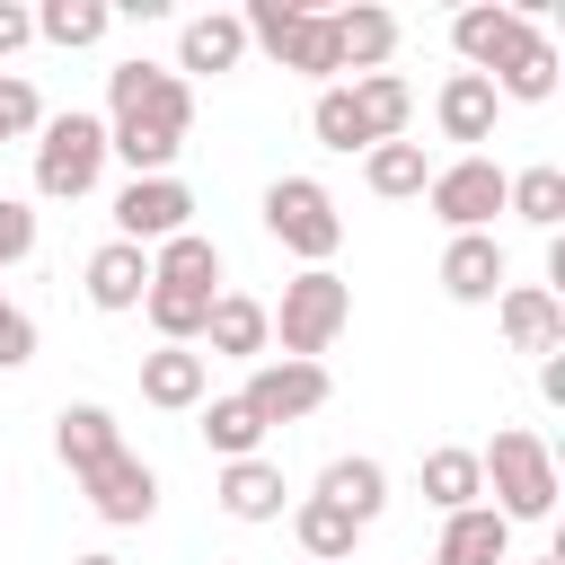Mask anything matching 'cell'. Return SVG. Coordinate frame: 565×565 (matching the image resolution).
Wrapping results in <instances>:
<instances>
[{
	"instance_id": "cell-8",
	"label": "cell",
	"mask_w": 565,
	"mask_h": 565,
	"mask_svg": "<svg viewBox=\"0 0 565 565\" xmlns=\"http://www.w3.org/2000/svg\"><path fill=\"white\" fill-rule=\"evenodd\" d=\"M433 212L450 221V238H468V230H486L494 212H503V168L486 159V150H468V159H450V168H433Z\"/></svg>"
},
{
	"instance_id": "cell-29",
	"label": "cell",
	"mask_w": 565,
	"mask_h": 565,
	"mask_svg": "<svg viewBox=\"0 0 565 565\" xmlns=\"http://www.w3.org/2000/svg\"><path fill=\"white\" fill-rule=\"evenodd\" d=\"M362 177H371V194H388V203H406V194L433 185L424 141H380V150H362Z\"/></svg>"
},
{
	"instance_id": "cell-14",
	"label": "cell",
	"mask_w": 565,
	"mask_h": 565,
	"mask_svg": "<svg viewBox=\"0 0 565 565\" xmlns=\"http://www.w3.org/2000/svg\"><path fill=\"white\" fill-rule=\"evenodd\" d=\"M503 556H512V521H503L494 503H468V512H450V521H441L433 565H503Z\"/></svg>"
},
{
	"instance_id": "cell-10",
	"label": "cell",
	"mask_w": 565,
	"mask_h": 565,
	"mask_svg": "<svg viewBox=\"0 0 565 565\" xmlns=\"http://www.w3.org/2000/svg\"><path fill=\"white\" fill-rule=\"evenodd\" d=\"M79 486H88L97 521H115V530H132V521H150V512H159V477H150V459H132V450L97 459Z\"/></svg>"
},
{
	"instance_id": "cell-32",
	"label": "cell",
	"mask_w": 565,
	"mask_h": 565,
	"mask_svg": "<svg viewBox=\"0 0 565 565\" xmlns=\"http://www.w3.org/2000/svg\"><path fill=\"white\" fill-rule=\"evenodd\" d=\"M106 26H115V9H106V0H44V9H35V35H44V44H62V53L97 44Z\"/></svg>"
},
{
	"instance_id": "cell-2",
	"label": "cell",
	"mask_w": 565,
	"mask_h": 565,
	"mask_svg": "<svg viewBox=\"0 0 565 565\" xmlns=\"http://www.w3.org/2000/svg\"><path fill=\"white\" fill-rule=\"evenodd\" d=\"M274 318V335H282V362H318L344 327H353V282L335 274V265H300L291 282H282V309H265Z\"/></svg>"
},
{
	"instance_id": "cell-17",
	"label": "cell",
	"mask_w": 565,
	"mask_h": 565,
	"mask_svg": "<svg viewBox=\"0 0 565 565\" xmlns=\"http://www.w3.org/2000/svg\"><path fill=\"white\" fill-rule=\"evenodd\" d=\"M203 388H212V362H203L194 344L141 353V397H150V406H203Z\"/></svg>"
},
{
	"instance_id": "cell-35",
	"label": "cell",
	"mask_w": 565,
	"mask_h": 565,
	"mask_svg": "<svg viewBox=\"0 0 565 565\" xmlns=\"http://www.w3.org/2000/svg\"><path fill=\"white\" fill-rule=\"evenodd\" d=\"M18 132H44V97L18 71H0V141H18Z\"/></svg>"
},
{
	"instance_id": "cell-4",
	"label": "cell",
	"mask_w": 565,
	"mask_h": 565,
	"mask_svg": "<svg viewBox=\"0 0 565 565\" xmlns=\"http://www.w3.org/2000/svg\"><path fill=\"white\" fill-rule=\"evenodd\" d=\"M106 177V115H44L35 132V194L44 203H79L88 185Z\"/></svg>"
},
{
	"instance_id": "cell-19",
	"label": "cell",
	"mask_w": 565,
	"mask_h": 565,
	"mask_svg": "<svg viewBox=\"0 0 565 565\" xmlns=\"http://www.w3.org/2000/svg\"><path fill=\"white\" fill-rule=\"evenodd\" d=\"M238 53H247V26L230 9H203L177 26V71H238Z\"/></svg>"
},
{
	"instance_id": "cell-9",
	"label": "cell",
	"mask_w": 565,
	"mask_h": 565,
	"mask_svg": "<svg viewBox=\"0 0 565 565\" xmlns=\"http://www.w3.org/2000/svg\"><path fill=\"white\" fill-rule=\"evenodd\" d=\"M238 397L256 406V424H265V433H274V424H300V415H318V406H327V362H256Z\"/></svg>"
},
{
	"instance_id": "cell-34",
	"label": "cell",
	"mask_w": 565,
	"mask_h": 565,
	"mask_svg": "<svg viewBox=\"0 0 565 565\" xmlns=\"http://www.w3.org/2000/svg\"><path fill=\"white\" fill-rule=\"evenodd\" d=\"M309 132H318L327 150H371V132H362V115H353V88H344V79H335V88H318Z\"/></svg>"
},
{
	"instance_id": "cell-25",
	"label": "cell",
	"mask_w": 565,
	"mask_h": 565,
	"mask_svg": "<svg viewBox=\"0 0 565 565\" xmlns=\"http://www.w3.org/2000/svg\"><path fill=\"white\" fill-rule=\"evenodd\" d=\"M291 530H300L309 565H344V556H353V539H362V521H353V512H335L327 494H300V503H291Z\"/></svg>"
},
{
	"instance_id": "cell-16",
	"label": "cell",
	"mask_w": 565,
	"mask_h": 565,
	"mask_svg": "<svg viewBox=\"0 0 565 565\" xmlns=\"http://www.w3.org/2000/svg\"><path fill=\"white\" fill-rule=\"evenodd\" d=\"M441 291H450V300H494V291H503V238H494V230L450 238V247H441Z\"/></svg>"
},
{
	"instance_id": "cell-38",
	"label": "cell",
	"mask_w": 565,
	"mask_h": 565,
	"mask_svg": "<svg viewBox=\"0 0 565 565\" xmlns=\"http://www.w3.org/2000/svg\"><path fill=\"white\" fill-rule=\"evenodd\" d=\"M35 35V9H18V0H0V53H18Z\"/></svg>"
},
{
	"instance_id": "cell-11",
	"label": "cell",
	"mask_w": 565,
	"mask_h": 565,
	"mask_svg": "<svg viewBox=\"0 0 565 565\" xmlns=\"http://www.w3.org/2000/svg\"><path fill=\"white\" fill-rule=\"evenodd\" d=\"M521 35H530V18H521V9H494V0H477V9L450 18V44H459V62H468L477 79H494V71L512 62Z\"/></svg>"
},
{
	"instance_id": "cell-27",
	"label": "cell",
	"mask_w": 565,
	"mask_h": 565,
	"mask_svg": "<svg viewBox=\"0 0 565 565\" xmlns=\"http://www.w3.org/2000/svg\"><path fill=\"white\" fill-rule=\"evenodd\" d=\"M150 282H177V291H212V282H221V247H212L203 230H185V238L150 247Z\"/></svg>"
},
{
	"instance_id": "cell-15",
	"label": "cell",
	"mask_w": 565,
	"mask_h": 565,
	"mask_svg": "<svg viewBox=\"0 0 565 565\" xmlns=\"http://www.w3.org/2000/svg\"><path fill=\"white\" fill-rule=\"evenodd\" d=\"M327 35H335V62H344V71H380V62L397 53V18H388V9H371V0L327 9Z\"/></svg>"
},
{
	"instance_id": "cell-21",
	"label": "cell",
	"mask_w": 565,
	"mask_h": 565,
	"mask_svg": "<svg viewBox=\"0 0 565 565\" xmlns=\"http://www.w3.org/2000/svg\"><path fill=\"white\" fill-rule=\"evenodd\" d=\"M53 450H62V468H71V477H88L97 459H115V450H124V433H115V415H106V406H62V415H53Z\"/></svg>"
},
{
	"instance_id": "cell-30",
	"label": "cell",
	"mask_w": 565,
	"mask_h": 565,
	"mask_svg": "<svg viewBox=\"0 0 565 565\" xmlns=\"http://www.w3.org/2000/svg\"><path fill=\"white\" fill-rule=\"evenodd\" d=\"M503 212H521L530 230L556 238V221H565V168H521V177H503Z\"/></svg>"
},
{
	"instance_id": "cell-1",
	"label": "cell",
	"mask_w": 565,
	"mask_h": 565,
	"mask_svg": "<svg viewBox=\"0 0 565 565\" xmlns=\"http://www.w3.org/2000/svg\"><path fill=\"white\" fill-rule=\"evenodd\" d=\"M194 124V88L159 62H115L106 71V159H124L132 177H177Z\"/></svg>"
},
{
	"instance_id": "cell-7",
	"label": "cell",
	"mask_w": 565,
	"mask_h": 565,
	"mask_svg": "<svg viewBox=\"0 0 565 565\" xmlns=\"http://www.w3.org/2000/svg\"><path fill=\"white\" fill-rule=\"evenodd\" d=\"M185 230H194L185 177H132V185L115 194V238H124V247H168V238H185Z\"/></svg>"
},
{
	"instance_id": "cell-24",
	"label": "cell",
	"mask_w": 565,
	"mask_h": 565,
	"mask_svg": "<svg viewBox=\"0 0 565 565\" xmlns=\"http://www.w3.org/2000/svg\"><path fill=\"white\" fill-rule=\"evenodd\" d=\"M318 494H327L335 512H353V521L371 530V521H380V503H388V468H380V459H327Z\"/></svg>"
},
{
	"instance_id": "cell-37",
	"label": "cell",
	"mask_w": 565,
	"mask_h": 565,
	"mask_svg": "<svg viewBox=\"0 0 565 565\" xmlns=\"http://www.w3.org/2000/svg\"><path fill=\"white\" fill-rule=\"evenodd\" d=\"M18 256H35V212L0 194V265H18Z\"/></svg>"
},
{
	"instance_id": "cell-31",
	"label": "cell",
	"mask_w": 565,
	"mask_h": 565,
	"mask_svg": "<svg viewBox=\"0 0 565 565\" xmlns=\"http://www.w3.org/2000/svg\"><path fill=\"white\" fill-rule=\"evenodd\" d=\"M212 300H221V291H177V282H150V291H141V309H150L159 344H194V335H203V318H212Z\"/></svg>"
},
{
	"instance_id": "cell-36",
	"label": "cell",
	"mask_w": 565,
	"mask_h": 565,
	"mask_svg": "<svg viewBox=\"0 0 565 565\" xmlns=\"http://www.w3.org/2000/svg\"><path fill=\"white\" fill-rule=\"evenodd\" d=\"M35 362V318L18 300H0V371H26Z\"/></svg>"
},
{
	"instance_id": "cell-33",
	"label": "cell",
	"mask_w": 565,
	"mask_h": 565,
	"mask_svg": "<svg viewBox=\"0 0 565 565\" xmlns=\"http://www.w3.org/2000/svg\"><path fill=\"white\" fill-rule=\"evenodd\" d=\"M203 441H212V459L230 468V459H256L265 424H256V406H247V397H212V406H203Z\"/></svg>"
},
{
	"instance_id": "cell-41",
	"label": "cell",
	"mask_w": 565,
	"mask_h": 565,
	"mask_svg": "<svg viewBox=\"0 0 565 565\" xmlns=\"http://www.w3.org/2000/svg\"><path fill=\"white\" fill-rule=\"evenodd\" d=\"M539 565H565V556H539Z\"/></svg>"
},
{
	"instance_id": "cell-3",
	"label": "cell",
	"mask_w": 565,
	"mask_h": 565,
	"mask_svg": "<svg viewBox=\"0 0 565 565\" xmlns=\"http://www.w3.org/2000/svg\"><path fill=\"white\" fill-rule=\"evenodd\" d=\"M477 477L494 486V512L503 521H547L556 512V450L521 424H503L486 450H477Z\"/></svg>"
},
{
	"instance_id": "cell-6",
	"label": "cell",
	"mask_w": 565,
	"mask_h": 565,
	"mask_svg": "<svg viewBox=\"0 0 565 565\" xmlns=\"http://www.w3.org/2000/svg\"><path fill=\"white\" fill-rule=\"evenodd\" d=\"M265 230H274L300 265H327V256L344 247V212H335V194H327L318 177H274V185H265Z\"/></svg>"
},
{
	"instance_id": "cell-23",
	"label": "cell",
	"mask_w": 565,
	"mask_h": 565,
	"mask_svg": "<svg viewBox=\"0 0 565 565\" xmlns=\"http://www.w3.org/2000/svg\"><path fill=\"white\" fill-rule=\"evenodd\" d=\"M433 115H441V132H450V141H494V79L450 71V79H441V97H433Z\"/></svg>"
},
{
	"instance_id": "cell-13",
	"label": "cell",
	"mask_w": 565,
	"mask_h": 565,
	"mask_svg": "<svg viewBox=\"0 0 565 565\" xmlns=\"http://www.w3.org/2000/svg\"><path fill=\"white\" fill-rule=\"evenodd\" d=\"M203 344H212L221 362H265V344H274V318H265V300H247V291H221V300H212V318H203Z\"/></svg>"
},
{
	"instance_id": "cell-18",
	"label": "cell",
	"mask_w": 565,
	"mask_h": 565,
	"mask_svg": "<svg viewBox=\"0 0 565 565\" xmlns=\"http://www.w3.org/2000/svg\"><path fill=\"white\" fill-rule=\"evenodd\" d=\"M212 494H221V512H230V521H282V494H291V486H282V468H274V459H230Z\"/></svg>"
},
{
	"instance_id": "cell-5",
	"label": "cell",
	"mask_w": 565,
	"mask_h": 565,
	"mask_svg": "<svg viewBox=\"0 0 565 565\" xmlns=\"http://www.w3.org/2000/svg\"><path fill=\"white\" fill-rule=\"evenodd\" d=\"M247 44H265L282 71H300V79H327L335 88V35H327V9H300V0H247Z\"/></svg>"
},
{
	"instance_id": "cell-22",
	"label": "cell",
	"mask_w": 565,
	"mask_h": 565,
	"mask_svg": "<svg viewBox=\"0 0 565 565\" xmlns=\"http://www.w3.org/2000/svg\"><path fill=\"white\" fill-rule=\"evenodd\" d=\"M353 115H362V132H371V150H380V141H406V115H415V88H406L397 71H362V79H353Z\"/></svg>"
},
{
	"instance_id": "cell-26",
	"label": "cell",
	"mask_w": 565,
	"mask_h": 565,
	"mask_svg": "<svg viewBox=\"0 0 565 565\" xmlns=\"http://www.w3.org/2000/svg\"><path fill=\"white\" fill-rule=\"evenodd\" d=\"M494 97H521V106H539V97H556V44L530 26L521 44H512V62L494 71Z\"/></svg>"
},
{
	"instance_id": "cell-28",
	"label": "cell",
	"mask_w": 565,
	"mask_h": 565,
	"mask_svg": "<svg viewBox=\"0 0 565 565\" xmlns=\"http://www.w3.org/2000/svg\"><path fill=\"white\" fill-rule=\"evenodd\" d=\"M486 494V477H477V450H424V503L450 521V512H468Z\"/></svg>"
},
{
	"instance_id": "cell-39",
	"label": "cell",
	"mask_w": 565,
	"mask_h": 565,
	"mask_svg": "<svg viewBox=\"0 0 565 565\" xmlns=\"http://www.w3.org/2000/svg\"><path fill=\"white\" fill-rule=\"evenodd\" d=\"M539 397L565 406V353H539Z\"/></svg>"
},
{
	"instance_id": "cell-12",
	"label": "cell",
	"mask_w": 565,
	"mask_h": 565,
	"mask_svg": "<svg viewBox=\"0 0 565 565\" xmlns=\"http://www.w3.org/2000/svg\"><path fill=\"white\" fill-rule=\"evenodd\" d=\"M494 309H503L512 353H565V300H556L547 282H503Z\"/></svg>"
},
{
	"instance_id": "cell-40",
	"label": "cell",
	"mask_w": 565,
	"mask_h": 565,
	"mask_svg": "<svg viewBox=\"0 0 565 565\" xmlns=\"http://www.w3.org/2000/svg\"><path fill=\"white\" fill-rule=\"evenodd\" d=\"M71 565H124V556H71Z\"/></svg>"
},
{
	"instance_id": "cell-20",
	"label": "cell",
	"mask_w": 565,
	"mask_h": 565,
	"mask_svg": "<svg viewBox=\"0 0 565 565\" xmlns=\"http://www.w3.org/2000/svg\"><path fill=\"white\" fill-rule=\"evenodd\" d=\"M141 291H150V247L106 238V247L88 256V300H97V309H141Z\"/></svg>"
}]
</instances>
